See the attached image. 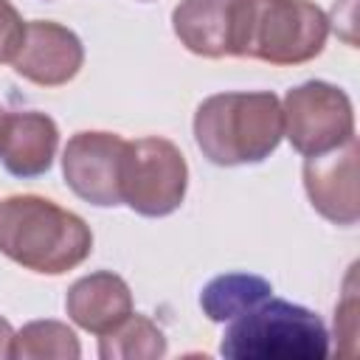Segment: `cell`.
Instances as JSON below:
<instances>
[{
  "instance_id": "obj_6",
  "label": "cell",
  "mask_w": 360,
  "mask_h": 360,
  "mask_svg": "<svg viewBox=\"0 0 360 360\" xmlns=\"http://www.w3.org/2000/svg\"><path fill=\"white\" fill-rule=\"evenodd\" d=\"M284 135L292 149L304 158L332 152L354 138V112L349 96L329 82H304L287 90L284 104Z\"/></svg>"
},
{
  "instance_id": "obj_11",
  "label": "cell",
  "mask_w": 360,
  "mask_h": 360,
  "mask_svg": "<svg viewBox=\"0 0 360 360\" xmlns=\"http://www.w3.org/2000/svg\"><path fill=\"white\" fill-rule=\"evenodd\" d=\"M59 146L56 121L45 112H6L0 129V160L14 177H39L51 169Z\"/></svg>"
},
{
  "instance_id": "obj_5",
  "label": "cell",
  "mask_w": 360,
  "mask_h": 360,
  "mask_svg": "<svg viewBox=\"0 0 360 360\" xmlns=\"http://www.w3.org/2000/svg\"><path fill=\"white\" fill-rule=\"evenodd\" d=\"M188 186L183 152L166 138L127 141L121 160V202L141 217H166L180 208Z\"/></svg>"
},
{
  "instance_id": "obj_10",
  "label": "cell",
  "mask_w": 360,
  "mask_h": 360,
  "mask_svg": "<svg viewBox=\"0 0 360 360\" xmlns=\"http://www.w3.org/2000/svg\"><path fill=\"white\" fill-rule=\"evenodd\" d=\"M304 188L312 200V208L335 222L354 225L360 217L357 202V138H349L343 146L312 155L304 160Z\"/></svg>"
},
{
  "instance_id": "obj_8",
  "label": "cell",
  "mask_w": 360,
  "mask_h": 360,
  "mask_svg": "<svg viewBox=\"0 0 360 360\" xmlns=\"http://www.w3.org/2000/svg\"><path fill=\"white\" fill-rule=\"evenodd\" d=\"M250 0H180L172 14L177 39L197 56H239Z\"/></svg>"
},
{
  "instance_id": "obj_2",
  "label": "cell",
  "mask_w": 360,
  "mask_h": 360,
  "mask_svg": "<svg viewBox=\"0 0 360 360\" xmlns=\"http://www.w3.org/2000/svg\"><path fill=\"white\" fill-rule=\"evenodd\" d=\"M284 135L281 101L276 93H217L194 112V141L217 166L262 163Z\"/></svg>"
},
{
  "instance_id": "obj_15",
  "label": "cell",
  "mask_w": 360,
  "mask_h": 360,
  "mask_svg": "<svg viewBox=\"0 0 360 360\" xmlns=\"http://www.w3.org/2000/svg\"><path fill=\"white\" fill-rule=\"evenodd\" d=\"M79 354L76 332L59 321H31L11 340L14 360H76Z\"/></svg>"
},
{
  "instance_id": "obj_18",
  "label": "cell",
  "mask_w": 360,
  "mask_h": 360,
  "mask_svg": "<svg viewBox=\"0 0 360 360\" xmlns=\"http://www.w3.org/2000/svg\"><path fill=\"white\" fill-rule=\"evenodd\" d=\"M3 121H6V110L0 107V129H3Z\"/></svg>"
},
{
  "instance_id": "obj_1",
  "label": "cell",
  "mask_w": 360,
  "mask_h": 360,
  "mask_svg": "<svg viewBox=\"0 0 360 360\" xmlns=\"http://www.w3.org/2000/svg\"><path fill=\"white\" fill-rule=\"evenodd\" d=\"M93 250L87 222L37 194H14L0 202V253L25 270L59 276L79 267Z\"/></svg>"
},
{
  "instance_id": "obj_12",
  "label": "cell",
  "mask_w": 360,
  "mask_h": 360,
  "mask_svg": "<svg viewBox=\"0 0 360 360\" xmlns=\"http://www.w3.org/2000/svg\"><path fill=\"white\" fill-rule=\"evenodd\" d=\"M65 309L76 326L101 338L132 315V292L121 276L98 270L70 284Z\"/></svg>"
},
{
  "instance_id": "obj_13",
  "label": "cell",
  "mask_w": 360,
  "mask_h": 360,
  "mask_svg": "<svg viewBox=\"0 0 360 360\" xmlns=\"http://www.w3.org/2000/svg\"><path fill=\"white\" fill-rule=\"evenodd\" d=\"M273 287L267 278L253 273H225L211 278L200 292V307L208 321L225 323L270 298Z\"/></svg>"
},
{
  "instance_id": "obj_9",
  "label": "cell",
  "mask_w": 360,
  "mask_h": 360,
  "mask_svg": "<svg viewBox=\"0 0 360 360\" xmlns=\"http://www.w3.org/2000/svg\"><path fill=\"white\" fill-rule=\"evenodd\" d=\"M14 73L39 84V87H59L68 84L84 65L82 39L51 20L25 22L22 42L11 59Z\"/></svg>"
},
{
  "instance_id": "obj_7",
  "label": "cell",
  "mask_w": 360,
  "mask_h": 360,
  "mask_svg": "<svg viewBox=\"0 0 360 360\" xmlns=\"http://www.w3.org/2000/svg\"><path fill=\"white\" fill-rule=\"evenodd\" d=\"M127 141L115 132H76L62 152V174L90 205H121V160Z\"/></svg>"
},
{
  "instance_id": "obj_16",
  "label": "cell",
  "mask_w": 360,
  "mask_h": 360,
  "mask_svg": "<svg viewBox=\"0 0 360 360\" xmlns=\"http://www.w3.org/2000/svg\"><path fill=\"white\" fill-rule=\"evenodd\" d=\"M22 31H25V22L17 14V8L8 0H0V65L14 59L22 42Z\"/></svg>"
},
{
  "instance_id": "obj_14",
  "label": "cell",
  "mask_w": 360,
  "mask_h": 360,
  "mask_svg": "<svg viewBox=\"0 0 360 360\" xmlns=\"http://www.w3.org/2000/svg\"><path fill=\"white\" fill-rule=\"evenodd\" d=\"M98 354L104 360H158L166 354V335L146 315L132 312L112 332L101 335Z\"/></svg>"
},
{
  "instance_id": "obj_4",
  "label": "cell",
  "mask_w": 360,
  "mask_h": 360,
  "mask_svg": "<svg viewBox=\"0 0 360 360\" xmlns=\"http://www.w3.org/2000/svg\"><path fill=\"white\" fill-rule=\"evenodd\" d=\"M326 37L329 20L309 0H250L239 56L301 65L323 51Z\"/></svg>"
},
{
  "instance_id": "obj_3",
  "label": "cell",
  "mask_w": 360,
  "mask_h": 360,
  "mask_svg": "<svg viewBox=\"0 0 360 360\" xmlns=\"http://www.w3.org/2000/svg\"><path fill=\"white\" fill-rule=\"evenodd\" d=\"M219 354L231 360H323L329 357V332L312 309L264 298L228 321Z\"/></svg>"
},
{
  "instance_id": "obj_17",
  "label": "cell",
  "mask_w": 360,
  "mask_h": 360,
  "mask_svg": "<svg viewBox=\"0 0 360 360\" xmlns=\"http://www.w3.org/2000/svg\"><path fill=\"white\" fill-rule=\"evenodd\" d=\"M11 340H14V329L6 318H0V360L11 357Z\"/></svg>"
}]
</instances>
